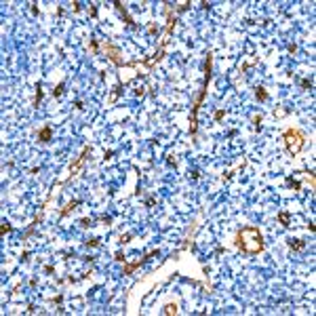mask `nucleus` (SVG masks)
I'll list each match as a JSON object with an SVG mask.
<instances>
[{"label":"nucleus","instance_id":"obj_1","mask_svg":"<svg viewBox=\"0 0 316 316\" xmlns=\"http://www.w3.org/2000/svg\"><path fill=\"white\" fill-rule=\"evenodd\" d=\"M236 242H238V249H242L249 255L261 253V249H264V236H261V232L257 228H251V226L236 232Z\"/></svg>","mask_w":316,"mask_h":316},{"label":"nucleus","instance_id":"obj_2","mask_svg":"<svg viewBox=\"0 0 316 316\" xmlns=\"http://www.w3.org/2000/svg\"><path fill=\"white\" fill-rule=\"evenodd\" d=\"M284 143H287V150L289 154H297L301 148H304V135L295 129H289L284 133Z\"/></svg>","mask_w":316,"mask_h":316},{"label":"nucleus","instance_id":"obj_3","mask_svg":"<svg viewBox=\"0 0 316 316\" xmlns=\"http://www.w3.org/2000/svg\"><path fill=\"white\" fill-rule=\"evenodd\" d=\"M51 137H53V129H51V127H45V129L38 133V141H40V143H48Z\"/></svg>","mask_w":316,"mask_h":316},{"label":"nucleus","instance_id":"obj_4","mask_svg":"<svg viewBox=\"0 0 316 316\" xmlns=\"http://www.w3.org/2000/svg\"><path fill=\"white\" fill-rule=\"evenodd\" d=\"M255 95H257V99H259V101H266V99H268V93H266L264 87H257V89H255Z\"/></svg>","mask_w":316,"mask_h":316},{"label":"nucleus","instance_id":"obj_5","mask_svg":"<svg viewBox=\"0 0 316 316\" xmlns=\"http://www.w3.org/2000/svg\"><path fill=\"white\" fill-rule=\"evenodd\" d=\"M289 244H291V249H295V251H301V249H304V242H301V240H297V238H295V240H291Z\"/></svg>","mask_w":316,"mask_h":316},{"label":"nucleus","instance_id":"obj_6","mask_svg":"<svg viewBox=\"0 0 316 316\" xmlns=\"http://www.w3.org/2000/svg\"><path fill=\"white\" fill-rule=\"evenodd\" d=\"M278 219H280V224H282V226H289V213H284V211H282V213H278Z\"/></svg>","mask_w":316,"mask_h":316},{"label":"nucleus","instance_id":"obj_7","mask_svg":"<svg viewBox=\"0 0 316 316\" xmlns=\"http://www.w3.org/2000/svg\"><path fill=\"white\" fill-rule=\"evenodd\" d=\"M141 264H143V259H139V261H135V264H131V266H127V268H125V274H131V272L135 270L137 266H141Z\"/></svg>","mask_w":316,"mask_h":316},{"label":"nucleus","instance_id":"obj_8","mask_svg":"<svg viewBox=\"0 0 316 316\" xmlns=\"http://www.w3.org/2000/svg\"><path fill=\"white\" fill-rule=\"evenodd\" d=\"M165 314H177V306H173V304L165 306Z\"/></svg>","mask_w":316,"mask_h":316},{"label":"nucleus","instance_id":"obj_9","mask_svg":"<svg viewBox=\"0 0 316 316\" xmlns=\"http://www.w3.org/2000/svg\"><path fill=\"white\" fill-rule=\"evenodd\" d=\"M78 205H80V200H74V202H70V205L65 207V211H63V215H68V213H70V211H72L74 207H78Z\"/></svg>","mask_w":316,"mask_h":316},{"label":"nucleus","instance_id":"obj_10","mask_svg":"<svg viewBox=\"0 0 316 316\" xmlns=\"http://www.w3.org/2000/svg\"><path fill=\"white\" fill-rule=\"evenodd\" d=\"M63 89H65V85H63V82H61V85H59V87H55V91H53V95H55V97H59V95H61V93H63Z\"/></svg>","mask_w":316,"mask_h":316},{"label":"nucleus","instance_id":"obj_11","mask_svg":"<svg viewBox=\"0 0 316 316\" xmlns=\"http://www.w3.org/2000/svg\"><path fill=\"white\" fill-rule=\"evenodd\" d=\"M287 183H289V185H293L295 190H299V188H301V183H299V181H293V179H291V177L287 179Z\"/></svg>","mask_w":316,"mask_h":316},{"label":"nucleus","instance_id":"obj_12","mask_svg":"<svg viewBox=\"0 0 316 316\" xmlns=\"http://www.w3.org/2000/svg\"><path fill=\"white\" fill-rule=\"evenodd\" d=\"M0 232H2V234H6V232H11V226H8V224L4 221V224H2V228H0Z\"/></svg>","mask_w":316,"mask_h":316},{"label":"nucleus","instance_id":"obj_13","mask_svg":"<svg viewBox=\"0 0 316 316\" xmlns=\"http://www.w3.org/2000/svg\"><path fill=\"white\" fill-rule=\"evenodd\" d=\"M301 87L304 89H312V80H301Z\"/></svg>","mask_w":316,"mask_h":316},{"label":"nucleus","instance_id":"obj_14","mask_svg":"<svg viewBox=\"0 0 316 316\" xmlns=\"http://www.w3.org/2000/svg\"><path fill=\"white\" fill-rule=\"evenodd\" d=\"M87 244H89V247H97V244H99V240H97V238H91Z\"/></svg>","mask_w":316,"mask_h":316},{"label":"nucleus","instance_id":"obj_15","mask_svg":"<svg viewBox=\"0 0 316 316\" xmlns=\"http://www.w3.org/2000/svg\"><path fill=\"white\" fill-rule=\"evenodd\" d=\"M89 13H91V15H93V17H95V15H97V6H95V4H91Z\"/></svg>","mask_w":316,"mask_h":316}]
</instances>
